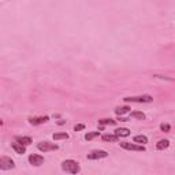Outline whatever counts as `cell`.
<instances>
[{"label": "cell", "mask_w": 175, "mask_h": 175, "mask_svg": "<svg viewBox=\"0 0 175 175\" xmlns=\"http://www.w3.org/2000/svg\"><path fill=\"white\" fill-rule=\"evenodd\" d=\"M62 170L64 172H68V174H78L81 171V167H80V163L73 159H67L62 163Z\"/></svg>", "instance_id": "6da1fadb"}, {"label": "cell", "mask_w": 175, "mask_h": 175, "mask_svg": "<svg viewBox=\"0 0 175 175\" xmlns=\"http://www.w3.org/2000/svg\"><path fill=\"white\" fill-rule=\"evenodd\" d=\"M123 100L126 103H151L153 100V97L149 95H144V96H136V97H125Z\"/></svg>", "instance_id": "7a4b0ae2"}, {"label": "cell", "mask_w": 175, "mask_h": 175, "mask_svg": "<svg viewBox=\"0 0 175 175\" xmlns=\"http://www.w3.org/2000/svg\"><path fill=\"white\" fill-rule=\"evenodd\" d=\"M14 167H15V163L11 157H7V156L0 157V168L3 170V171H6V170H12Z\"/></svg>", "instance_id": "3957f363"}, {"label": "cell", "mask_w": 175, "mask_h": 175, "mask_svg": "<svg viewBox=\"0 0 175 175\" xmlns=\"http://www.w3.org/2000/svg\"><path fill=\"white\" fill-rule=\"evenodd\" d=\"M37 148L41 152H49V151H56L59 146L54 142H49V141H42V142H39Z\"/></svg>", "instance_id": "277c9868"}, {"label": "cell", "mask_w": 175, "mask_h": 175, "mask_svg": "<svg viewBox=\"0 0 175 175\" xmlns=\"http://www.w3.org/2000/svg\"><path fill=\"white\" fill-rule=\"evenodd\" d=\"M120 146L123 149H127V151H137V152H144V151H145V146H144V145L131 144V142H120Z\"/></svg>", "instance_id": "5b68a950"}, {"label": "cell", "mask_w": 175, "mask_h": 175, "mask_svg": "<svg viewBox=\"0 0 175 175\" xmlns=\"http://www.w3.org/2000/svg\"><path fill=\"white\" fill-rule=\"evenodd\" d=\"M108 153L105 151H93L90 153H88V159L89 160H97V159H104L107 157Z\"/></svg>", "instance_id": "8992f818"}, {"label": "cell", "mask_w": 175, "mask_h": 175, "mask_svg": "<svg viewBox=\"0 0 175 175\" xmlns=\"http://www.w3.org/2000/svg\"><path fill=\"white\" fill-rule=\"evenodd\" d=\"M29 163L34 167H39L44 163V157L40 156V155H30L29 156Z\"/></svg>", "instance_id": "52a82bcc"}, {"label": "cell", "mask_w": 175, "mask_h": 175, "mask_svg": "<svg viewBox=\"0 0 175 175\" xmlns=\"http://www.w3.org/2000/svg\"><path fill=\"white\" fill-rule=\"evenodd\" d=\"M49 120L48 116H34V118H29V123L33 126L36 125H41V123H45V122Z\"/></svg>", "instance_id": "ba28073f"}, {"label": "cell", "mask_w": 175, "mask_h": 175, "mask_svg": "<svg viewBox=\"0 0 175 175\" xmlns=\"http://www.w3.org/2000/svg\"><path fill=\"white\" fill-rule=\"evenodd\" d=\"M15 141H17L18 144H21V145H23V146H27V145H30V144L33 142L32 138H30V137H26V136L17 137V138H15Z\"/></svg>", "instance_id": "9c48e42d"}, {"label": "cell", "mask_w": 175, "mask_h": 175, "mask_svg": "<svg viewBox=\"0 0 175 175\" xmlns=\"http://www.w3.org/2000/svg\"><path fill=\"white\" fill-rule=\"evenodd\" d=\"M11 148L14 149L17 153H19V155H22V153H25V152H26V146L21 145V144H18V142H12L11 144Z\"/></svg>", "instance_id": "30bf717a"}, {"label": "cell", "mask_w": 175, "mask_h": 175, "mask_svg": "<svg viewBox=\"0 0 175 175\" xmlns=\"http://www.w3.org/2000/svg\"><path fill=\"white\" fill-rule=\"evenodd\" d=\"M115 136H118L119 138L120 137H127V136H130V130L126 127H119L115 130Z\"/></svg>", "instance_id": "8fae6325"}, {"label": "cell", "mask_w": 175, "mask_h": 175, "mask_svg": "<svg viewBox=\"0 0 175 175\" xmlns=\"http://www.w3.org/2000/svg\"><path fill=\"white\" fill-rule=\"evenodd\" d=\"M168 146H170V141H168V139H160V141L156 144V149H157V151H163V149H167Z\"/></svg>", "instance_id": "7c38bea8"}, {"label": "cell", "mask_w": 175, "mask_h": 175, "mask_svg": "<svg viewBox=\"0 0 175 175\" xmlns=\"http://www.w3.org/2000/svg\"><path fill=\"white\" fill-rule=\"evenodd\" d=\"M133 141L136 144H138V145H145V144L148 142V137H145V136H136L133 138Z\"/></svg>", "instance_id": "4fadbf2b"}, {"label": "cell", "mask_w": 175, "mask_h": 175, "mask_svg": "<svg viewBox=\"0 0 175 175\" xmlns=\"http://www.w3.org/2000/svg\"><path fill=\"white\" fill-rule=\"evenodd\" d=\"M103 139L105 141V142H116V141L119 139V137L115 136V134H104Z\"/></svg>", "instance_id": "5bb4252c"}, {"label": "cell", "mask_w": 175, "mask_h": 175, "mask_svg": "<svg viewBox=\"0 0 175 175\" xmlns=\"http://www.w3.org/2000/svg\"><path fill=\"white\" fill-rule=\"evenodd\" d=\"M129 110H130V107H127V105H125V107H118L115 110V114L118 116H122L123 114H126V112H129Z\"/></svg>", "instance_id": "9a60e30c"}, {"label": "cell", "mask_w": 175, "mask_h": 175, "mask_svg": "<svg viewBox=\"0 0 175 175\" xmlns=\"http://www.w3.org/2000/svg\"><path fill=\"white\" fill-rule=\"evenodd\" d=\"M98 131H90V133H88V134H85V139L86 141H90V139H93V138H96V137H98Z\"/></svg>", "instance_id": "2e32d148"}, {"label": "cell", "mask_w": 175, "mask_h": 175, "mask_svg": "<svg viewBox=\"0 0 175 175\" xmlns=\"http://www.w3.org/2000/svg\"><path fill=\"white\" fill-rule=\"evenodd\" d=\"M98 123H100L101 126H104V125H115L116 120H114V119H100Z\"/></svg>", "instance_id": "e0dca14e"}, {"label": "cell", "mask_w": 175, "mask_h": 175, "mask_svg": "<svg viewBox=\"0 0 175 175\" xmlns=\"http://www.w3.org/2000/svg\"><path fill=\"white\" fill-rule=\"evenodd\" d=\"M131 118H137V119H145V114L144 112H138V111H134V112H131Z\"/></svg>", "instance_id": "ac0fdd59"}, {"label": "cell", "mask_w": 175, "mask_h": 175, "mask_svg": "<svg viewBox=\"0 0 175 175\" xmlns=\"http://www.w3.org/2000/svg\"><path fill=\"white\" fill-rule=\"evenodd\" d=\"M68 134L67 133H56L54 134V139H67Z\"/></svg>", "instance_id": "d6986e66"}, {"label": "cell", "mask_w": 175, "mask_h": 175, "mask_svg": "<svg viewBox=\"0 0 175 175\" xmlns=\"http://www.w3.org/2000/svg\"><path fill=\"white\" fill-rule=\"evenodd\" d=\"M160 130L164 131V133H168V131L171 130V126H170L168 123H161V125H160Z\"/></svg>", "instance_id": "ffe728a7"}, {"label": "cell", "mask_w": 175, "mask_h": 175, "mask_svg": "<svg viewBox=\"0 0 175 175\" xmlns=\"http://www.w3.org/2000/svg\"><path fill=\"white\" fill-rule=\"evenodd\" d=\"M83 129H85V125H75L74 130L75 131H80V130H83Z\"/></svg>", "instance_id": "44dd1931"}]
</instances>
